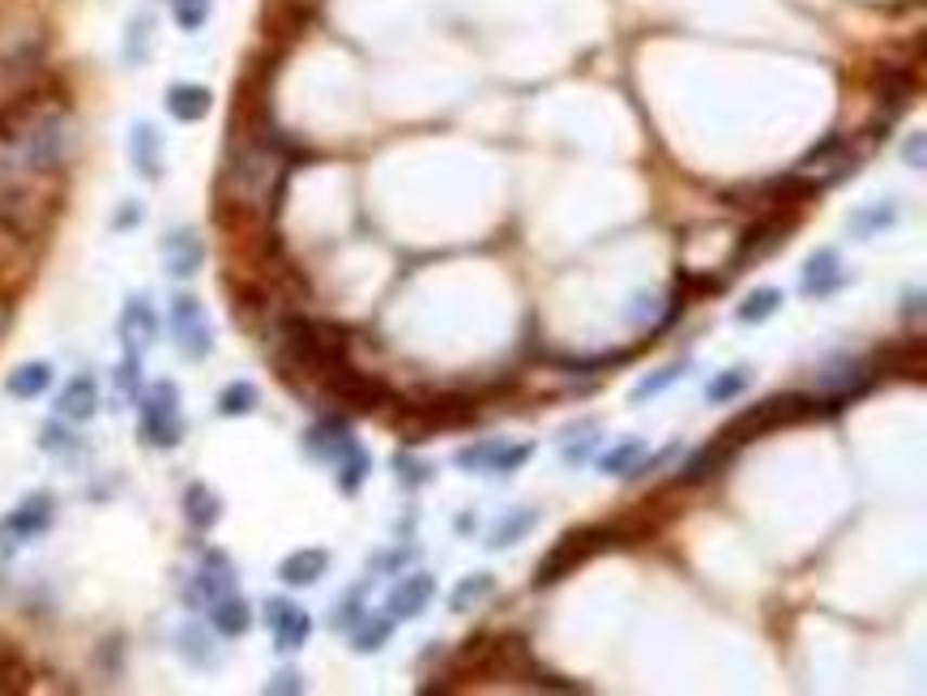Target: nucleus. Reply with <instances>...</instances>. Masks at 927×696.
I'll return each instance as SVG.
<instances>
[{"label": "nucleus", "instance_id": "nucleus-37", "mask_svg": "<svg viewBox=\"0 0 927 696\" xmlns=\"http://www.w3.org/2000/svg\"><path fill=\"white\" fill-rule=\"evenodd\" d=\"M389 632H394V620L389 616H376V620H359L356 628H351V649L356 654H376L385 641H389Z\"/></svg>", "mask_w": 927, "mask_h": 696}, {"label": "nucleus", "instance_id": "nucleus-21", "mask_svg": "<svg viewBox=\"0 0 927 696\" xmlns=\"http://www.w3.org/2000/svg\"><path fill=\"white\" fill-rule=\"evenodd\" d=\"M56 415L69 418V423H86V418L99 415V381H94L90 372L73 376L69 385L61 389V398H56Z\"/></svg>", "mask_w": 927, "mask_h": 696}, {"label": "nucleus", "instance_id": "nucleus-42", "mask_svg": "<svg viewBox=\"0 0 927 696\" xmlns=\"http://www.w3.org/2000/svg\"><path fill=\"white\" fill-rule=\"evenodd\" d=\"M116 389H120L125 398L138 402V394H142V359H129V355H125V363L116 368Z\"/></svg>", "mask_w": 927, "mask_h": 696}, {"label": "nucleus", "instance_id": "nucleus-6", "mask_svg": "<svg viewBox=\"0 0 927 696\" xmlns=\"http://www.w3.org/2000/svg\"><path fill=\"white\" fill-rule=\"evenodd\" d=\"M535 457V440H475L453 453V466L466 475H517Z\"/></svg>", "mask_w": 927, "mask_h": 696}, {"label": "nucleus", "instance_id": "nucleus-16", "mask_svg": "<svg viewBox=\"0 0 927 696\" xmlns=\"http://www.w3.org/2000/svg\"><path fill=\"white\" fill-rule=\"evenodd\" d=\"M842 282H847V274H842V257H838L834 248H816V253L803 261V270H799V295H808V299H829Z\"/></svg>", "mask_w": 927, "mask_h": 696}, {"label": "nucleus", "instance_id": "nucleus-34", "mask_svg": "<svg viewBox=\"0 0 927 696\" xmlns=\"http://www.w3.org/2000/svg\"><path fill=\"white\" fill-rule=\"evenodd\" d=\"M334 466H338V491H343V495H359V488H363V484H368V475H372V453L356 440V444H351V453H347V457H338Z\"/></svg>", "mask_w": 927, "mask_h": 696}, {"label": "nucleus", "instance_id": "nucleus-2", "mask_svg": "<svg viewBox=\"0 0 927 696\" xmlns=\"http://www.w3.org/2000/svg\"><path fill=\"white\" fill-rule=\"evenodd\" d=\"M803 418H812V398H803V394H774V398H765V402L748 407L744 415L731 418V423L718 431V440L731 444V449H744V444H752L757 436L778 431V427H790V423H803Z\"/></svg>", "mask_w": 927, "mask_h": 696}, {"label": "nucleus", "instance_id": "nucleus-1", "mask_svg": "<svg viewBox=\"0 0 927 696\" xmlns=\"http://www.w3.org/2000/svg\"><path fill=\"white\" fill-rule=\"evenodd\" d=\"M638 530L629 526V521H603V526H577L569 530L548 556L539 559V568H535V590H552V585H561L565 577H572L585 559L603 556V552H620V547H638Z\"/></svg>", "mask_w": 927, "mask_h": 696}, {"label": "nucleus", "instance_id": "nucleus-38", "mask_svg": "<svg viewBox=\"0 0 927 696\" xmlns=\"http://www.w3.org/2000/svg\"><path fill=\"white\" fill-rule=\"evenodd\" d=\"M684 372H688V359H680V363H667V368L649 372L642 385H633V394H629V398H633V402H649V398H658L662 389H671V385H675Z\"/></svg>", "mask_w": 927, "mask_h": 696}, {"label": "nucleus", "instance_id": "nucleus-49", "mask_svg": "<svg viewBox=\"0 0 927 696\" xmlns=\"http://www.w3.org/2000/svg\"><path fill=\"white\" fill-rule=\"evenodd\" d=\"M415 556V552H411V547H407V552H389V556H381L376 559V568H398V564H407V559Z\"/></svg>", "mask_w": 927, "mask_h": 696}, {"label": "nucleus", "instance_id": "nucleus-26", "mask_svg": "<svg viewBox=\"0 0 927 696\" xmlns=\"http://www.w3.org/2000/svg\"><path fill=\"white\" fill-rule=\"evenodd\" d=\"M184 521L193 526V530H215L218 521H222V495L210 491L206 484H189L184 488Z\"/></svg>", "mask_w": 927, "mask_h": 696}, {"label": "nucleus", "instance_id": "nucleus-5", "mask_svg": "<svg viewBox=\"0 0 927 696\" xmlns=\"http://www.w3.org/2000/svg\"><path fill=\"white\" fill-rule=\"evenodd\" d=\"M795 222H799L795 209H765L757 222H748L744 235H735V253H731L722 279H735V274H744V266H752V261L778 253L786 244V235L795 231Z\"/></svg>", "mask_w": 927, "mask_h": 696}, {"label": "nucleus", "instance_id": "nucleus-27", "mask_svg": "<svg viewBox=\"0 0 927 696\" xmlns=\"http://www.w3.org/2000/svg\"><path fill=\"white\" fill-rule=\"evenodd\" d=\"M210 628H215L218 636H244L253 628V607L231 590V594H222V598L210 603Z\"/></svg>", "mask_w": 927, "mask_h": 696}, {"label": "nucleus", "instance_id": "nucleus-39", "mask_svg": "<svg viewBox=\"0 0 927 696\" xmlns=\"http://www.w3.org/2000/svg\"><path fill=\"white\" fill-rule=\"evenodd\" d=\"M176 645H180V654H184L193 667H215V649H210V636H206V628H197V624L180 628Z\"/></svg>", "mask_w": 927, "mask_h": 696}, {"label": "nucleus", "instance_id": "nucleus-29", "mask_svg": "<svg viewBox=\"0 0 927 696\" xmlns=\"http://www.w3.org/2000/svg\"><path fill=\"white\" fill-rule=\"evenodd\" d=\"M48 385H52V363H43V359L22 363V368H13V372L4 376V389H9L13 398H22V402L48 394Z\"/></svg>", "mask_w": 927, "mask_h": 696}, {"label": "nucleus", "instance_id": "nucleus-3", "mask_svg": "<svg viewBox=\"0 0 927 696\" xmlns=\"http://www.w3.org/2000/svg\"><path fill=\"white\" fill-rule=\"evenodd\" d=\"M138 431L150 449H176L184 440L180 389L171 381H154L138 394Z\"/></svg>", "mask_w": 927, "mask_h": 696}, {"label": "nucleus", "instance_id": "nucleus-50", "mask_svg": "<svg viewBox=\"0 0 927 696\" xmlns=\"http://www.w3.org/2000/svg\"><path fill=\"white\" fill-rule=\"evenodd\" d=\"M138 222V206H129L125 214H116V227H133Z\"/></svg>", "mask_w": 927, "mask_h": 696}, {"label": "nucleus", "instance_id": "nucleus-20", "mask_svg": "<svg viewBox=\"0 0 927 696\" xmlns=\"http://www.w3.org/2000/svg\"><path fill=\"white\" fill-rule=\"evenodd\" d=\"M915 99V73L902 69V65H885L876 69V103H880V116L885 125L898 120Z\"/></svg>", "mask_w": 927, "mask_h": 696}, {"label": "nucleus", "instance_id": "nucleus-8", "mask_svg": "<svg viewBox=\"0 0 927 696\" xmlns=\"http://www.w3.org/2000/svg\"><path fill=\"white\" fill-rule=\"evenodd\" d=\"M52 521H56V500L48 495V491H35V495H26L4 521H0V543H26V539H39L43 530H52Z\"/></svg>", "mask_w": 927, "mask_h": 696}, {"label": "nucleus", "instance_id": "nucleus-35", "mask_svg": "<svg viewBox=\"0 0 927 696\" xmlns=\"http://www.w3.org/2000/svg\"><path fill=\"white\" fill-rule=\"evenodd\" d=\"M748 385H752V368H726V372H718L710 385H706V402L713 407H726V402H735L739 394H748Z\"/></svg>", "mask_w": 927, "mask_h": 696}, {"label": "nucleus", "instance_id": "nucleus-31", "mask_svg": "<svg viewBox=\"0 0 927 696\" xmlns=\"http://www.w3.org/2000/svg\"><path fill=\"white\" fill-rule=\"evenodd\" d=\"M497 594V577L492 572H471V577H462L458 585H453V594H449V611H475V607H484L488 598Z\"/></svg>", "mask_w": 927, "mask_h": 696}, {"label": "nucleus", "instance_id": "nucleus-30", "mask_svg": "<svg viewBox=\"0 0 927 696\" xmlns=\"http://www.w3.org/2000/svg\"><path fill=\"white\" fill-rule=\"evenodd\" d=\"M645 453H649V444H645L642 436H629V440H620L616 449L594 453V457H598V471H603V475H611V479H629V475L638 471V462H642Z\"/></svg>", "mask_w": 927, "mask_h": 696}, {"label": "nucleus", "instance_id": "nucleus-15", "mask_svg": "<svg viewBox=\"0 0 927 696\" xmlns=\"http://www.w3.org/2000/svg\"><path fill=\"white\" fill-rule=\"evenodd\" d=\"M432 598H436V577H432V572H411V577H402V581L389 590V598H385V616H389L394 624L415 620V616H424V611H428Z\"/></svg>", "mask_w": 927, "mask_h": 696}, {"label": "nucleus", "instance_id": "nucleus-45", "mask_svg": "<svg viewBox=\"0 0 927 696\" xmlns=\"http://www.w3.org/2000/svg\"><path fill=\"white\" fill-rule=\"evenodd\" d=\"M39 444H43L48 453H73V449H77V436H69V431H65L61 423H48V427H43V440H39Z\"/></svg>", "mask_w": 927, "mask_h": 696}, {"label": "nucleus", "instance_id": "nucleus-23", "mask_svg": "<svg viewBox=\"0 0 927 696\" xmlns=\"http://www.w3.org/2000/svg\"><path fill=\"white\" fill-rule=\"evenodd\" d=\"M210 107H215V94H210L206 86L176 81V86L167 90V112H171V120H180V125H197V120H206V116H210Z\"/></svg>", "mask_w": 927, "mask_h": 696}, {"label": "nucleus", "instance_id": "nucleus-11", "mask_svg": "<svg viewBox=\"0 0 927 696\" xmlns=\"http://www.w3.org/2000/svg\"><path fill=\"white\" fill-rule=\"evenodd\" d=\"M231 590H235V564H231V556L206 552V556H202V568L193 572V585L184 590V603H189V607H210L215 598L231 594Z\"/></svg>", "mask_w": 927, "mask_h": 696}, {"label": "nucleus", "instance_id": "nucleus-46", "mask_svg": "<svg viewBox=\"0 0 927 696\" xmlns=\"http://www.w3.org/2000/svg\"><path fill=\"white\" fill-rule=\"evenodd\" d=\"M266 693H270V696H286V693L299 696V693H304V675H299V671H279V675L266 684Z\"/></svg>", "mask_w": 927, "mask_h": 696}, {"label": "nucleus", "instance_id": "nucleus-22", "mask_svg": "<svg viewBox=\"0 0 927 696\" xmlns=\"http://www.w3.org/2000/svg\"><path fill=\"white\" fill-rule=\"evenodd\" d=\"M129 158H133V171H138L142 180H158V176H163V138H158L154 125L138 120V125L129 129Z\"/></svg>", "mask_w": 927, "mask_h": 696}, {"label": "nucleus", "instance_id": "nucleus-41", "mask_svg": "<svg viewBox=\"0 0 927 696\" xmlns=\"http://www.w3.org/2000/svg\"><path fill=\"white\" fill-rule=\"evenodd\" d=\"M394 471H398V479H402V488L407 491H415V488H424V484H432V462H420V457H411V453H398L394 457Z\"/></svg>", "mask_w": 927, "mask_h": 696}, {"label": "nucleus", "instance_id": "nucleus-7", "mask_svg": "<svg viewBox=\"0 0 927 696\" xmlns=\"http://www.w3.org/2000/svg\"><path fill=\"white\" fill-rule=\"evenodd\" d=\"M171 343L176 350L184 355V359H206L210 350H215V330H210V317H206V308H202V299H193V295H176L171 299Z\"/></svg>", "mask_w": 927, "mask_h": 696}, {"label": "nucleus", "instance_id": "nucleus-28", "mask_svg": "<svg viewBox=\"0 0 927 696\" xmlns=\"http://www.w3.org/2000/svg\"><path fill=\"white\" fill-rule=\"evenodd\" d=\"M535 526H539V508H513V513H504L497 526H492V534H488V552H504V547L522 543Z\"/></svg>", "mask_w": 927, "mask_h": 696}, {"label": "nucleus", "instance_id": "nucleus-13", "mask_svg": "<svg viewBox=\"0 0 927 696\" xmlns=\"http://www.w3.org/2000/svg\"><path fill=\"white\" fill-rule=\"evenodd\" d=\"M821 389H829V394H842L847 402L851 398H863L876 381H872V368L863 363V359H855V355H829L825 363H821Z\"/></svg>", "mask_w": 927, "mask_h": 696}, {"label": "nucleus", "instance_id": "nucleus-17", "mask_svg": "<svg viewBox=\"0 0 927 696\" xmlns=\"http://www.w3.org/2000/svg\"><path fill=\"white\" fill-rule=\"evenodd\" d=\"M154 338H158V317H154V308L145 304L142 295H133V299L125 304V312H120V343H125V355H129V359H145V350L154 347Z\"/></svg>", "mask_w": 927, "mask_h": 696}, {"label": "nucleus", "instance_id": "nucleus-4", "mask_svg": "<svg viewBox=\"0 0 927 696\" xmlns=\"http://www.w3.org/2000/svg\"><path fill=\"white\" fill-rule=\"evenodd\" d=\"M317 385H321L325 398H330L334 407H343L347 415H372V411H381V407H394V389H389L385 381L359 372L351 359L338 363V368H330Z\"/></svg>", "mask_w": 927, "mask_h": 696}, {"label": "nucleus", "instance_id": "nucleus-36", "mask_svg": "<svg viewBox=\"0 0 927 696\" xmlns=\"http://www.w3.org/2000/svg\"><path fill=\"white\" fill-rule=\"evenodd\" d=\"M261 407V394L253 381H231L222 394H218V415L222 418H244Z\"/></svg>", "mask_w": 927, "mask_h": 696}, {"label": "nucleus", "instance_id": "nucleus-33", "mask_svg": "<svg viewBox=\"0 0 927 696\" xmlns=\"http://www.w3.org/2000/svg\"><path fill=\"white\" fill-rule=\"evenodd\" d=\"M778 308H783V291H778V286H757V291H748V295L735 304V321H739V325H761V321H770Z\"/></svg>", "mask_w": 927, "mask_h": 696}, {"label": "nucleus", "instance_id": "nucleus-51", "mask_svg": "<svg viewBox=\"0 0 927 696\" xmlns=\"http://www.w3.org/2000/svg\"><path fill=\"white\" fill-rule=\"evenodd\" d=\"M4 330H9V299L0 295V338H4Z\"/></svg>", "mask_w": 927, "mask_h": 696}, {"label": "nucleus", "instance_id": "nucleus-25", "mask_svg": "<svg viewBox=\"0 0 927 696\" xmlns=\"http://www.w3.org/2000/svg\"><path fill=\"white\" fill-rule=\"evenodd\" d=\"M598 440H603V427L594 418H577L561 431V457L569 466H585L594 453H598Z\"/></svg>", "mask_w": 927, "mask_h": 696}, {"label": "nucleus", "instance_id": "nucleus-10", "mask_svg": "<svg viewBox=\"0 0 927 696\" xmlns=\"http://www.w3.org/2000/svg\"><path fill=\"white\" fill-rule=\"evenodd\" d=\"M266 624L274 632V649H279V654L304 649L308 636H312V616H308L299 603H291V598H270V603H266Z\"/></svg>", "mask_w": 927, "mask_h": 696}, {"label": "nucleus", "instance_id": "nucleus-44", "mask_svg": "<svg viewBox=\"0 0 927 696\" xmlns=\"http://www.w3.org/2000/svg\"><path fill=\"white\" fill-rule=\"evenodd\" d=\"M363 620V590H351L343 603H338V616H334V628H343V632H351V628Z\"/></svg>", "mask_w": 927, "mask_h": 696}, {"label": "nucleus", "instance_id": "nucleus-19", "mask_svg": "<svg viewBox=\"0 0 927 696\" xmlns=\"http://www.w3.org/2000/svg\"><path fill=\"white\" fill-rule=\"evenodd\" d=\"M163 261H167V274L171 279H193L202 266H206V244L193 227H180L163 240Z\"/></svg>", "mask_w": 927, "mask_h": 696}, {"label": "nucleus", "instance_id": "nucleus-43", "mask_svg": "<svg viewBox=\"0 0 927 696\" xmlns=\"http://www.w3.org/2000/svg\"><path fill=\"white\" fill-rule=\"evenodd\" d=\"M145 39H150V17H133L129 26V43H125V61L138 69L145 61Z\"/></svg>", "mask_w": 927, "mask_h": 696}, {"label": "nucleus", "instance_id": "nucleus-14", "mask_svg": "<svg viewBox=\"0 0 927 696\" xmlns=\"http://www.w3.org/2000/svg\"><path fill=\"white\" fill-rule=\"evenodd\" d=\"M35 270V248H30V235H22L17 227L0 222V295H9L13 286L30 279Z\"/></svg>", "mask_w": 927, "mask_h": 696}, {"label": "nucleus", "instance_id": "nucleus-9", "mask_svg": "<svg viewBox=\"0 0 927 696\" xmlns=\"http://www.w3.org/2000/svg\"><path fill=\"white\" fill-rule=\"evenodd\" d=\"M867 368H872V372H880V376H911V381H924L927 376L924 338L915 334V338H898V343L876 347L872 350V359H867Z\"/></svg>", "mask_w": 927, "mask_h": 696}, {"label": "nucleus", "instance_id": "nucleus-48", "mask_svg": "<svg viewBox=\"0 0 927 696\" xmlns=\"http://www.w3.org/2000/svg\"><path fill=\"white\" fill-rule=\"evenodd\" d=\"M902 317H906L911 325H919V321H924V291H919V286H915V291L902 299Z\"/></svg>", "mask_w": 927, "mask_h": 696}, {"label": "nucleus", "instance_id": "nucleus-12", "mask_svg": "<svg viewBox=\"0 0 927 696\" xmlns=\"http://www.w3.org/2000/svg\"><path fill=\"white\" fill-rule=\"evenodd\" d=\"M351 444H356V436H351V423L343 415L317 418V423L304 431V453H308L312 462H338V457L351 453Z\"/></svg>", "mask_w": 927, "mask_h": 696}, {"label": "nucleus", "instance_id": "nucleus-32", "mask_svg": "<svg viewBox=\"0 0 927 696\" xmlns=\"http://www.w3.org/2000/svg\"><path fill=\"white\" fill-rule=\"evenodd\" d=\"M898 222V202H876V206H863L847 218V231L855 240H872V235H885L889 227Z\"/></svg>", "mask_w": 927, "mask_h": 696}, {"label": "nucleus", "instance_id": "nucleus-18", "mask_svg": "<svg viewBox=\"0 0 927 696\" xmlns=\"http://www.w3.org/2000/svg\"><path fill=\"white\" fill-rule=\"evenodd\" d=\"M731 457H735V449L731 444H722L718 436L713 440H706L684 466H680V475H675V488H706V484H713L726 466H731Z\"/></svg>", "mask_w": 927, "mask_h": 696}, {"label": "nucleus", "instance_id": "nucleus-24", "mask_svg": "<svg viewBox=\"0 0 927 696\" xmlns=\"http://www.w3.org/2000/svg\"><path fill=\"white\" fill-rule=\"evenodd\" d=\"M325 568H330V552L325 547H299V552H291L279 564V577H283L286 585L304 590V585H317L325 577Z\"/></svg>", "mask_w": 927, "mask_h": 696}, {"label": "nucleus", "instance_id": "nucleus-40", "mask_svg": "<svg viewBox=\"0 0 927 696\" xmlns=\"http://www.w3.org/2000/svg\"><path fill=\"white\" fill-rule=\"evenodd\" d=\"M171 17H176L180 30L197 35L210 22V0H171Z\"/></svg>", "mask_w": 927, "mask_h": 696}, {"label": "nucleus", "instance_id": "nucleus-47", "mask_svg": "<svg viewBox=\"0 0 927 696\" xmlns=\"http://www.w3.org/2000/svg\"><path fill=\"white\" fill-rule=\"evenodd\" d=\"M902 158H906V167L924 171V167H927V138H924V133H911V138H906V145H902Z\"/></svg>", "mask_w": 927, "mask_h": 696}]
</instances>
